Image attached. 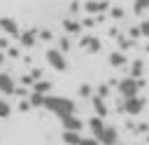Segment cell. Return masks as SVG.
I'll use <instances>...</instances> for the list:
<instances>
[{"label": "cell", "instance_id": "obj_15", "mask_svg": "<svg viewBox=\"0 0 149 145\" xmlns=\"http://www.w3.org/2000/svg\"><path fill=\"white\" fill-rule=\"evenodd\" d=\"M93 105H95V110H98V117H102V115H105V105H102L100 96H95V98H93Z\"/></svg>", "mask_w": 149, "mask_h": 145}, {"label": "cell", "instance_id": "obj_10", "mask_svg": "<svg viewBox=\"0 0 149 145\" xmlns=\"http://www.w3.org/2000/svg\"><path fill=\"white\" fill-rule=\"evenodd\" d=\"M0 26H2L7 33H12V35H16V33H19V28H16V23H14L12 19H0Z\"/></svg>", "mask_w": 149, "mask_h": 145}, {"label": "cell", "instance_id": "obj_19", "mask_svg": "<svg viewBox=\"0 0 149 145\" xmlns=\"http://www.w3.org/2000/svg\"><path fill=\"white\" fill-rule=\"evenodd\" d=\"M140 72H142V63H140V61H135V63H133V75H130V77H137Z\"/></svg>", "mask_w": 149, "mask_h": 145}, {"label": "cell", "instance_id": "obj_1", "mask_svg": "<svg viewBox=\"0 0 149 145\" xmlns=\"http://www.w3.org/2000/svg\"><path fill=\"white\" fill-rule=\"evenodd\" d=\"M42 105H44L47 110H51L54 115H58V117L74 115V103L68 101V98H61V96H44Z\"/></svg>", "mask_w": 149, "mask_h": 145}, {"label": "cell", "instance_id": "obj_16", "mask_svg": "<svg viewBox=\"0 0 149 145\" xmlns=\"http://www.w3.org/2000/svg\"><path fill=\"white\" fill-rule=\"evenodd\" d=\"M77 145H98V138H93V136L91 138H79Z\"/></svg>", "mask_w": 149, "mask_h": 145}, {"label": "cell", "instance_id": "obj_18", "mask_svg": "<svg viewBox=\"0 0 149 145\" xmlns=\"http://www.w3.org/2000/svg\"><path fill=\"white\" fill-rule=\"evenodd\" d=\"M7 115H9V105L0 98V117H7Z\"/></svg>", "mask_w": 149, "mask_h": 145}, {"label": "cell", "instance_id": "obj_2", "mask_svg": "<svg viewBox=\"0 0 149 145\" xmlns=\"http://www.w3.org/2000/svg\"><path fill=\"white\" fill-rule=\"evenodd\" d=\"M137 89H140V82H137L135 77H126V80L119 84V91L123 94V98H128V96H137Z\"/></svg>", "mask_w": 149, "mask_h": 145}, {"label": "cell", "instance_id": "obj_20", "mask_svg": "<svg viewBox=\"0 0 149 145\" xmlns=\"http://www.w3.org/2000/svg\"><path fill=\"white\" fill-rule=\"evenodd\" d=\"M140 33H142V35H149V21H142V26H140Z\"/></svg>", "mask_w": 149, "mask_h": 145}, {"label": "cell", "instance_id": "obj_4", "mask_svg": "<svg viewBox=\"0 0 149 145\" xmlns=\"http://www.w3.org/2000/svg\"><path fill=\"white\" fill-rule=\"evenodd\" d=\"M47 61H49L56 70H65V65H68L65 58H63V54H61L58 49H49V51H47Z\"/></svg>", "mask_w": 149, "mask_h": 145}, {"label": "cell", "instance_id": "obj_14", "mask_svg": "<svg viewBox=\"0 0 149 145\" xmlns=\"http://www.w3.org/2000/svg\"><path fill=\"white\" fill-rule=\"evenodd\" d=\"M147 7H149V0H135V7H133V9H135L137 14H142Z\"/></svg>", "mask_w": 149, "mask_h": 145}, {"label": "cell", "instance_id": "obj_7", "mask_svg": "<svg viewBox=\"0 0 149 145\" xmlns=\"http://www.w3.org/2000/svg\"><path fill=\"white\" fill-rule=\"evenodd\" d=\"M88 129H91L93 138H98V136H100V131L105 129V124H102V119H100V117H91V119H88Z\"/></svg>", "mask_w": 149, "mask_h": 145}, {"label": "cell", "instance_id": "obj_13", "mask_svg": "<svg viewBox=\"0 0 149 145\" xmlns=\"http://www.w3.org/2000/svg\"><path fill=\"white\" fill-rule=\"evenodd\" d=\"M84 44H86L88 49H93V51H98V49H100V42H98L95 37H86V40H84Z\"/></svg>", "mask_w": 149, "mask_h": 145}, {"label": "cell", "instance_id": "obj_9", "mask_svg": "<svg viewBox=\"0 0 149 145\" xmlns=\"http://www.w3.org/2000/svg\"><path fill=\"white\" fill-rule=\"evenodd\" d=\"M79 138H81V136H79V131H65V133H63V140H65L68 145H77V143H79Z\"/></svg>", "mask_w": 149, "mask_h": 145}, {"label": "cell", "instance_id": "obj_17", "mask_svg": "<svg viewBox=\"0 0 149 145\" xmlns=\"http://www.w3.org/2000/svg\"><path fill=\"white\" fill-rule=\"evenodd\" d=\"M65 30H68V33H77V30H79V23H72V21H65Z\"/></svg>", "mask_w": 149, "mask_h": 145}, {"label": "cell", "instance_id": "obj_3", "mask_svg": "<svg viewBox=\"0 0 149 145\" xmlns=\"http://www.w3.org/2000/svg\"><path fill=\"white\" fill-rule=\"evenodd\" d=\"M116 140H119V133L112 126H105L98 136V143H102V145H116Z\"/></svg>", "mask_w": 149, "mask_h": 145}, {"label": "cell", "instance_id": "obj_11", "mask_svg": "<svg viewBox=\"0 0 149 145\" xmlns=\"http://www.w3.org/2000/svg\"><path fill=\"white\" fill-rule=\"evenodd\" d=\"M123 61H126V58H123V54H121V51L109 54V63H112V65H123Z\"/></svg>", "mask_w": 149, "mask_h": 145}, {"label": "cell", "instance_id": "obj_8", "mask_svg": "<svg viewBox=\"0 0 149 145\" xmlns=\"http://www.w3.org/2000/svg\"><path fill=\"white\" fill-rule=\"evenodd\" d=\"M0 91H2V94H12V91H14V82H12V77L5 75V72H0Z\"/></svg>", "mask_w": 149, "mask_h": 145}, {"label": "cell", "instance_id": "obj_5", "mask_svg": "<svg viewBox=\"0 0 149 145\" xmlns=\"http://www.w3.org/2000/svg\"><path fill=\"white\" fill-rule=\"evenodd\" d=\"M63 119V126H65V131H81V119L77 117V115H68V117H61Z\"/></svg>", "mask_w": 149, "mask_h": 145}, {"label": "cell", "instance_id": "obj_6", "mask_svg": "<svg viewBox=\"0 0 149 145\" xmlns=\"http://www.w3.org/2000/svg\"><path fill=\"white\" fill-rule=\"evenodd\" d=\"M142 98H137V96H128L126 98V112H130V115H137L140 110H142Z\"/></svg>", "mask_w": 149, "mask_h": 145}, {"label": "cell", "instance_id": "obj_12", "mask_svg": "<svg viewBox=\"0 0 149 145\" xmlns=\"http://www.w3.org/2000/svg\"><path fill=\"white\" fill-rule=\"evenodd\" d=\"M102 7H105V2H98V0L86 2V9H88V12H98V9H102Z\"/></svg>", "mask_w": 149, "mask_h": 145}]
</instances>
